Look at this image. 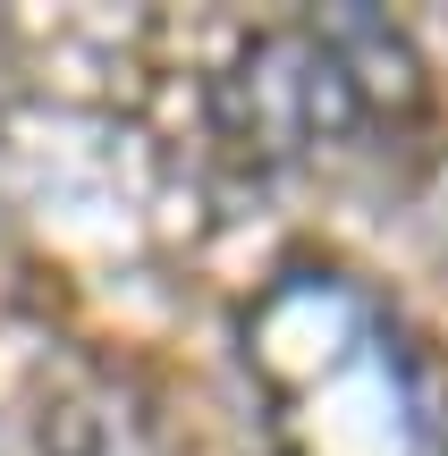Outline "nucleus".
<instances>
[{
	"mask_svg": "<svg viewBox=\"0 0 448 456\" xmlns=\"http://www.w3.org/2000/svg\"><path fill=\"white\" fill-rule=\"evenodd\" d=\"M271 456H448V389L423 338L338 262H288L237 322Z\"/></svg>",
	"mask_w": 448,
	"mask_h": 456,
	"instance_id": "nucleus-1",
	"label": "nucleus"
},
{
	"mask_svg": "<svg viewBox=\"0 0 448 456\" xmlns=\"http://www.w3.org/2000/svg\"><path fill=\"white\" fill-rule=\"evenodd\" d=\"M43 456H152V431L118 389L68 380L60 397H43Z\"/></svg>",
	"mask_w": 448,
	"mask_h": 456,
	"instance_id": "nucleus-3",
	"label": "nucleus"
},
{
	"mask_svg": "<svg viewBox=\"0 0 448 456\" xmlns=\"http://www.w3.org/2000/svg\"><path fill=\"white\" fill-rule=\"evenodd\" d=\"M423 51L381 9H314L297 26H263L212 77V144L254 178L347 152L355 135H398L423 118Z\"/></svg>",
	"mask_w": 448,
	"mask_h": 456,
	"instance_id": "nucleus-2",
	"label": "nucleus"
}]
</instances>
